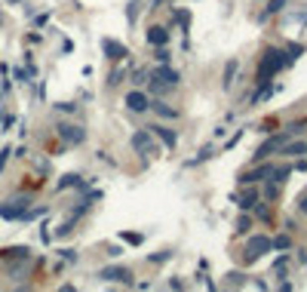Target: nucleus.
Listing matches in <instances>:
<instances>
[{
  "instance_id": "nucleus-22",
  "label": "nucleus",
  "mask_w": 307,
  "mask_h": 292,
  "mask_svg": "<svg viewBox=\"0 0 307 292\" xmlns=\"http://www.w3.org/2000/svg\"><path fill=\"white\" fill-rule=\"evenodd\" d=\"M237 231L243 234V231H249V218H240V225H237Z\"/></svg>"
},
{
  "instance_id": "nucleus-4",
  "label": "nucleus",
  "mask_w": 307,
  "mask_h": 292,
  "mask_svg": "<svg viewBox=\"0 0 307 292\" xmlns=\"http://www.w3.org/2000/svg\"><path fill=\"white\" fill-rule=\"evenodd\" d=\"M154 80H157L154 86H163V83H166V86H175V83H178V74H175L172 68H157V71H154Z\"/></svg>"
},
{
  "instance_id": "nucleus-19",
  "label": "nucleus",
  "mask_w": 307,
  "mask_h": 292,
  "mask_svg": "<svg viewBox=\"0 0 307 292\" xmlns=\"http://www.w3.org/2000/svg\"><path fill=\"white\" fill-rule=\"evenodd\" d=\"M126 243H141V234H123Z\"/></svg>"
},
{
  "instance_id": "nucleus-21",
  "label": "nucleus",
  "mask_w": 307,
  "mask_h": 292,
  "mask_svg": "<svg viewBox=\"0 0 307 292\" xmlns=\"http://www.w3.org/2000/svg\"><path fill=\"white\" fill-rule=\"evenodd\" d=\"M132 83H135V86L144 83V71H135V74H132Z\"/></svg>"
},
{
  "instance_id": "nucleus-1",
  "label": "nucleus",
  "mask_w": 307,
  "mask_h": 292,
  "mask_svg": "<svg viewBox=\"0 0 307 292\" xmlns=\"http://www.w3.org/2000/svg\"><path fill=\"white\" fill-rule=\"evenodd\" d=\"M283 65H286V52H280V49H267V56H264L261 65H258V83H267Z\"/></svg>"
},
{
  "instance_id": "nucleus-8",
  "label": "nucleus",
  "mask_w": 307,
  "mask_h": 292,
  "mask_svg": "<svg viewBox=\"0 0 307 292\" xmlns=\"http://www.w3.org/2000/svg\"><path fill=\"white\" fill-rule=\"evenodd\" d=\"M102 280H123V283H129V271H123V268H104L102 271Z\"/></svg>"
},
{
  "instance_id": "nucleus-23",
  "label": "nucleus",
  "mask_w": 307,
  "mask_h": 292,
  "mask_svg": "<svg viewBox=\"0 0 307 292\" xmlns=\"http://www.w3.org/2000/svg\"><path fill=\"white\" fill-rule=\"evenodd\" d=\"M6 157H9V148H3V151H0V169H3V163H6Z\"/></svg>"
},
{
  "instance_id": "nucleus-16",
  "label": "nucleus",
  "mask_w": 307,
  "mask_h": 292,
  "mask_svg": "<svg viewBox=\"0 0 307 292\" xmlns=\"http://www.w3.org/2000/svg\"><path fill=\"white\" fill-rule=\"evenodd\" d=\"M233 71H237V62H230L227 71H224V86H230V77H233Z\"/></svg>"
},
{
  "instance_id": "nucleus-5",
  "label": "nucleus",
  "mask_w": 307,
  "mask_h": 292,
  "mask_svg": "<svg viewBox=\"0 0 307 292\" xmlns=\"http://www.w3.org/2000/svg\"><path fill=\"white\" fill-rule=\"evenodd\" d=\"M132 145H135V151H141V154H154L151 133H135V136H132Z\"/></svg>"
},
{
  "instance_id": "nucleus-7",
  "label": "nucleus",
  "mask_w": 307,
  "mask_h": 292,
  "mask_svg": "<svg viewBox=\"0 0 307 292\" xmlns=\"http://www.w3.org/2000/svg\"><path fill=\"white\" fill-rule=\"evenodd\" d=\"M104 52H107V59H114V62L126 59V46H123V43H114V40H104Z\"/></svg>"
},
{
  "instance_id": "nucleus-17",
  "label": "nucleus",
  "mask_w": 307,
  "mask_h": 292,
  "mask_svg": "<svg viewBox=\"0 0 307 292\" xmlns=\"http://www.w3.org/2000/svg\"><path fill=\"white\" fill-rule=\"evenodd\" d=\"M274 246H277V249H289V246H292V240H289V237H277Z\"/></svg>"
},
{
  "instance_id": "nucleus-2",
  "label": "nucleus",
  "mask_w": 307,
  "mask_h": 292,
  "mask_svg": "<svg viewBox=\"0 0 307 292\" xmlns=\"http://www.w3.org/2000/svg\"><path fill=\"white\" fill-rule=\"evenodd\" d=\"M286 142H289V136L286 133H280V136H270L261 148L255 151V160H261V157H270V154H277V151H283L286 148Z\"/></svg>"
},
{
  "instance_id": "nucleus-11",
  "label": "nucleus",
  "mask_w": 307,
  "mask_h": 292,
  "mask_svg": "<svg viewBox=\"0 0 307 292\" xmlns=\"http://www.w3.org/2000/svg\"><path fill=\"white\" fill-rule=\"evenodd\" d=\"M255 200H258V191H246V194L237 200V206H240V209H252V203H255Z\"/></svg>"
},
{
  "instance_id": "nucleus-9",
  "label": "nucleus",
  "mask_w": 307,
  "mask_h": 292,
  "mask_svg": "<svg viewBox=\"0 0 307 292\" xmlns=\"http://www.w3.org/2000/svg\"><path fill=\"white\" fill-rule=\"evenodd\" d=\"M126 105H129L132 111H144V108H148V96L144 93H129L126 96Z\"/></svg>"
},
{
  "instance_id": "nucleus-6",
  "label": "nucleus",
  "mask_w": 307,
  "mask_h": 292,
  "mask_svg": "<svg viewBox=\"0 0 307 292\" xmlns=\"http://www.w3.org/2000/svg\"><path fill=\"white\" fill-rule=\"evenodd\" d=\"M59 136L65 139V142H71V145H77V142H83V130L80 126H59Z\"/></svg>"
},
{
  "instance_id": "nucleus-13",
  "label": "nucleus",
  "mask_w": 307,
  "mask_h": 292,
  "mask_svg": "<svg viewBox=\"0 0 307 292\" xmlns=\"http://www.w3.org/2000/svg\"><path fill=\"white\" fill-rule=\"evenodd\" d=\"M283 151H286L289 157H295V154H304V151H307V145H304V142H295V145H289V142H286V148H283Z\"/></svg>"
},
{
  "instance_id": "nucleus-10",
  "label": "nucleus",
  "mask_w": 307,
  "mask_h": 292,
  "mask_svg": "<svg viewBox=\"0 0 307 292\" xmlns=\"http://www.w3.org/2000/svg\"><path fill=\"white\" fill-rule=\"evenodd\" d=\"M148 40H151L154 46H160V43H166V40H169V31H166V28H160V25H154V28L148 31Z\"/></svg>"
},
{
  "instance_id": "nucleus-24",
  "label": "nucleus",
  "mask_w": 307,
  "mask_h": 292,
  "mask_svg": "<svg viewBox=\"0 0 307 292\" xmlns=\"http://www.w3.org/2000/svg\"><path fill=\"white\" fill-rule=\"evenodd\" d=\"M301 209H304V212H307V197H304V203H301Z\"/></svg>"
},
{
  "instance_id": "nucleus-3",
  "label": "nucleus",
  "mask_w": 307,
  "mask_h": 292,
  "mask_svg": "<svg viewBox=\"0 0 307 292\" xmlns=\"http://www.w3.org/2000/svg\"><path fill=\"white\" fill-rule=\"evenodd\" d=\"M270 249H274V243H270L267 237H252L249 249H246V262H255L258 255H264V252H270Z\"/></svg>"
},
{
  "instance_id": "nucleus-15",
  "label": "nucleus",
  "mask_w": 307,
  "mask_h": 292,
  "mask_svg": "<svg viewBox=\"0 0 307 292\" xmlns=\"http://www.w3.org/2000/svg\"><path fill=\"white\" fill-rule=\"evenodd\" d=\"M283 3H286V0H270V3H267V12H264V19H267V15H274V12H280V9H283Z\"/></svg>"
},
{
  "instance_id": "nucleus-20",
  "label": "nucleus",
  "mask_w": 307,
  "mask_h": 292,
  "mask_svg": "<svg viewBox=\"0 0 307 292\" xmlns=\"http://www.w3.org/2000/svg\"><path fill=\"white\" fill-rule=\"evenodd\" d=\"M264 194H267V197H277V194H280V188H277V185H267V188H264Z\"/></svg>"
},
{
  "instance_id": "nucleus-12",
  "label": "nucleus",
  "mask_w": 307,
  "mask_h": 292,
  "mask_svg": "<svg viewBox=\"0 0 307 292\" xmlns=\"http://www.w3.org/2000/svg\"><path fill=\"white\" fill-rule=\"evenodd\" d=\"M151 130H154V133H157L160 139L166 142V148H175V136H172L169 130H163V126H151Z\"/></svg>"
},
{
  "instance_id": "nucleus-18",
  "label": "nucleus",
  "mask_w": 307,
  "mask_h": 292,
  "mask_svg": "<svg viewBox=\"0 0 307 292\" xmlns=\"http://www.w3.org/2000/svg\"><path fill=\"white\" fill-rule=\"evenodd\" d=\"M71 185H77V175H65V178L59 181V188H71Z\"/></svg>"
},
{
  "instance_id": "nucleus-14",
  "label": "nucleus",
  "mask_w": 307,
  "mask_h": 292,
  "mask_svg": "<svg viewBox=\"0 0 307 292\" xmlns=\"http://www.w3.org/2000/svg\"><path fill=\"white\" fill-rule=\"evenodd\" d=\"M154 111L160 117H178V111H172V108H163V102H154Z\"/></svg>"
}]
</instances>
